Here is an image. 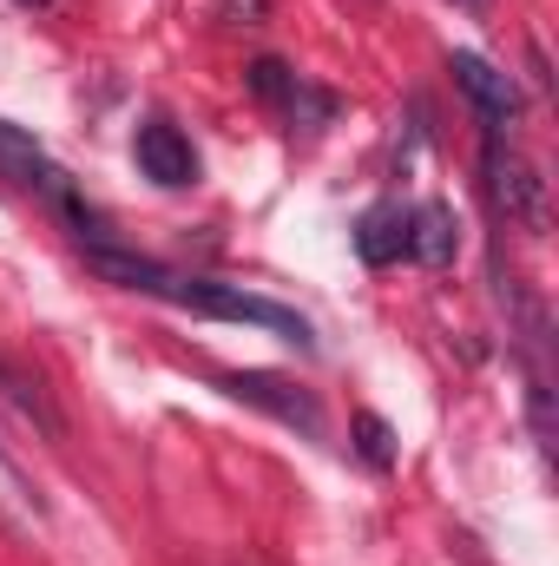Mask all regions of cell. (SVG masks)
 Listing matches in <instances>:
<instances>
[{
	"mask_svg": "<svg viewBox=\"0 0 559 566\" xmlns=\"http://www.w3.org/2000/svg\"><path fill=\"white\" fill-rule=\"evenodd\" d=\"M133 158H139L145 178L165 185V191L198 185V151H191V139H184L178 126H165V119H145L139 133H133Z\"/></svg>",
	"mask_w": 559,
	"mask_h": 566,
	"instance_id": "cell-3",
	"label": "cell"
},
{
	"mask_svg": "<svg viewBox=\"0 0 559 566\" xmlns=\"http://www.w3.org/2000/svg\"><path fill=\"white\" fill-rule=\"evenodd\" d=\"M447 73H454V86L474 99V113L500 133L514 113H520V93H514V80L500 73V66H487L481 53H447Z\"/></svg>",
	"mask_w": 559,
	"mask_h": 566,
	"instance_id": "cell-5",
	"label": "cell"
},
{
	"mask_svg": "<svg viewBox=\"0 0 559 566\" xmlns=\"http://www.w3.org/2000/svg\"><path fill=\"white\" fill-rule=\"evenodd\" d=\"M356 258H362L369 271L402 264V258H409V211H402V205H369V211L356 218Z\"/></svg>",
	"mask_w": 559,
	"mask_h": 566,
	"instance_id": "cell-7",
	"label": "cell"
},
{
	"mask_svg": "<svg viewBox=\"0 0 559 566\" xmlns=\"http://www.w3.org/2000/svg\"><path fill=\"white\" fill-rule=\"evenodd\" d=\"M349 434H356V454H362L369 468H382V474L395 468V428L382 422V416H369V409H362V416L349 422Z\"/></svg>",
	"mask_w": 559,
	"mask_h": 566,
	"instance_id": "cell-12",
	"label": "cell"
},
{
	"mask_svg": "<svg viewBox=\"0 0 559 566\" xmlns=\"http://www.w3.org/2000/svg\"><path fill=\"white\" fill-rule=\"evenodd\" d=\"M165 303H178V310H191V316H218V323H257V329H271L283 336L289 349H316V329H309V316H296L289 303L277 296H251V290H238V283H211V277H178L165 283Z\"/></svg>",
	"mask_w": 559,
	"mask_h": 566,
	"instance_id": "cell-1",
	"label": "cell"
},
{
	"mask_svg": "<svg viewBox=\"0 0 559 566\" xmlns=\"http://www.w3.org/2000/svg\"><path fill=\"white\" fill-rule=\"evenodd\" d=\"M86 251V271L99 283H119V290H139V296H165L171 271L158 258H139V251H119V244H80Z\"/></svg>",
	"mask_w": 559,
	"mask_h": 566,
	"instance_id": "cell-8",
	"label": "cell"
},
{
	"mask_svg": "<svg viewBox=\"0 0 559 566\" xmlns=\"http://www.w3.org/2000/svg\"><path fill=\"white\" fill-rule=\"evenodd\" d=\"M0 409H13L20 422L33 428V434H46V441H60L66 422H60V409H53V396L40 389V376H27L20 363H7L0 356Z\"/></svg>",
	"mask_w": 559,
	"mask_h": 566,
	"instance_id": "cell-9",
	"label": "cell"
},
{
	"mask_svg": "<svg viewBox=\"0 0 559 566\" xmlns=\"http://www.w3.org/2000/svg\"><path fill=\"white\" fill-rule=\"evenodd\" d=\"M244 86H251L257 99H271V106H289L303 80H296V73L283 66V60H271V53H264V60H251V66H244Z\"/></svg>",
	"mask_w": 559,
	"mask_h": 566,
	"instance_id": "cell-13",
	"label": "cell"
},
{
	"mask_svg": "<svg viewBox=\"0 0 559 566\" xmlns=\"http://www.w3.org/2000/svg\"><path fill=\"white\" fill-rule=\"evenodd\" d=\"M224 389L238 396V402H251V409H264V416H277V422L303 428V434H323V409L296 389V382H283V376H264V369H238V376H224Z\"/></svg>",
	"mask_w": 559,
	"mask_h": 566,
	"instance_id": "cell-4",
	"label": "cell"
},
{
	"mask_svg": "<svg viewBox=\"0 0 559 566\" xmlns=\"http://www.w3.org/2000/svg\"><path fill=\"white\" fill-rule=\"evenodd\" d=\"M454 251H461V224H454V211L441 205V198H428L409 211V258L415 264H454Z\"/></svg>",
	"mask_w": 559,
	"mask_h": 566,
	"instance_id": "cell-10",
	"label": "cell"
},
{
	"mask_svg": "<svg viewBox=\"0 0 559 566\" xmlns=\"http://www.w3.org/2000/svg\"><path fill=\"white\" fill-rule=\"evenodd\" d=\"M0 178H7V185H20V191H40V198H53V191L66 185V171H60L40 145L27 139L20 126H7V119H0Z\"/></svg>",
	"mask_w": 559,
	"mask_h": 566,
	"instance_id": "cell-6",
	"label": "cell"
},
{
	"mask_svg": "<svg viewBox=\"0 0 559 566\" xmlns=\"http://www.w3.org/2000/svg\"><path fill=\"white\" fill-rule=\"evenodd\" d=\"M481 171H487V198L507 211V224H520V231H547V178H540L520 151H507L500 133L487 139V151H481Z\"/></svg>",
	"mask_w": 559,
	"mask_h": 566,
	"instance_id": "cell-2",
	"label": "cell"
},
{
	"mask_svg": "<svg viewBox=\"0 0 559 566\" xmlns=\"http://www.w3.org/2000/svg\"><path fill=\"white\" fill-rule=\"evenodd\" d=\"M20 7H46V0H20Z\"/></svg>",
	"mask_w": 559,
	"mask_h": 566,
	"instance_id": "cell-15",
	"label": "cell"
},
{
	"mask_svg": "<svg viewBox=\"0 0 559 566\" xmlns=\"http://www.w3.org/2000/svg\"><path fill=\"white\" fill-rule=\"evenodd\" d=\"M218 20H231V27H257V20H271V0H218Z\"/></svg>",
	"mask_w": 559,
	"mask_h": 566,
	"instance_id": "cell-14",
	"label": "cell"
},
{
	"mask_svg": "<svg viewBox=\"0 0 559 566\" xmlns=\"http://www.w3.org/2000/svg\"><path fill=\"white\" fill-rule=\"evenodd\" d=\"M0 521H7L13 534H40V527H46V501H40L33 474L13 461L7 441H0Z\"/></svg>",
	"mask_w": 559,
	"mask_h": 566,
	"instance_id": "cell-11",
	"label": "cell"
}]
</instances>
